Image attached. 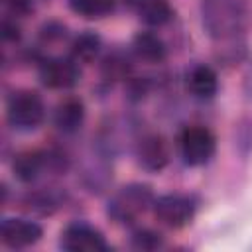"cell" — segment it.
<instances>
[{"label":"cell","mask_w":252,"mask_h":252,"mask_svg":"<svg viewBox=\"0 0 252 252\" xmlns=\"http://www.w3.org/2000/svg\"><path fill=\"white\" fill-rule=\"evenodd\" d=\"M248 0H199L201 26L217 43L242 37L248 24Z\"/></svg>","instance_id":"cell-1"},{"label":"cell","mask_w":252,"mask_h":252,"mask_svg":"<svg viewBox=\"0 0 252 252\" xmlns=\"http://www.w3.org/2000/svg\"><path fill=\"white\" fill-rule=\"evenodd\" d=\"M71 169V158L59 148L24 150L12 159V173L22 183H35L43 177H59Z\"/></svg>","instance_id":"cell-2"},{"label":"cell","mask_w":252,"mask_h":252,"mask_svg":"<svg viewBox=\"0 0 252 252\" xmlns=\"http://www.w3.org/2000/svg\"><path fill=\"white\" fill-rule=\"evenodd\" d=\"M154 187L142 181H132L118 187L106 201L104 213L116 224H132L146 215L154 205Z\"/></svg>","instance_id":"cell-3"},{"label":"cell","mask_w":252,"mask_h":252,"mask_svg":"<svg viewBox=\"0 0 252 252\" xmlns=\"http://www.w3.org/2000/svg\"><path fill=\"white\" fill-rule=\"evenodd\" d=\"M45 102L37 91L20 89L6 104V122L16 132H33L45 120Z\"/></svg>","instance_id":"cell-4"},{"label":"cell","mask_w":252,"mask_h":252,"mask_svg":"<svg viewBox=\"0 0 252 252\" xmlns=\"http://www.w3.org/2000/svg\"><path fill=\"white\" fill-rule=\"evenodd\" d=\"M152 213L159 224L171 230H179L193 222L197 215V203L191 195L185 193H163L156 195Z\"/></svg>","instance_id":"cell-5"},{"label":"cell","mask_w":252,"mask_h":252,"mask_svg":"<svg viewBox=\"0 0 252 252\" xmlns=\"http://www.w3.org/2000/svg\"><path fill=\"white\" fill-rule=\"evenodd\" d=\"M217 152V136L211 128L203 124H193L183 128L179 136V154L185 165L201 167L215 158Z\"/></svg>","instance_id":"cell-6"},{"label":"cell","mask_w":252,"mask_h":252,"mask_svg":"<svg viewBox=\"0 0 252 252\" xmlns=\"http://www.w3.org/2000/svg\"><path fill=\"white\" fill-rule=\"evenodd\" d=\"M79 65L81 63H77L71 55L45 57L37 65L39 83L51 91H71L81 83V77H83Z\"/></svg>","instance_id":"cell-7"},{"label":"cell","mask_w":252,"mask_h":252,"mask_svg":"<svg viewBox=\"0 0 252 252\" xmlns=\"http://www.w3.org/2000/svg\"><path fill=\"white\" fill-rule=\"evenodd\" d=\"M59 248L67 252H106L110 244L94 224L87 220H71L59 234Z\"/></svg>","instance_id":"cell-8"},{"label":"cell","mask_w":252,"mask_h":252,"mask_svg":"<svg viewBox=\"0 0 252 252\" xmlns=\"http://www.w3.org/2000/svg\"><path fill=\"white\" fill-rule=\"evenodd\" d=\"M134 158L140 169L148 173H159L169 165L171 150L165 136L158 132H148L138 138L134 146Z\"/></svg>","instance_id":"cell-9"},{"label":"cell","mask_w":252,"mask_h":252,"mask_svg":"<svg viewBox=\"0 0 252 252\" xmlns=\"http://www.w3.org/2000/svg\"><path fill=\"white\" fill-rule=\"evenodd\" d=\"M43 236V226L26 217H4L0 222V242L10 250L35 246Z\"/></svg>","instance_id":"cell-10"},{"label":"cell","mask_w":252,"mask_h":252,"mask_svg":"<svg viewBox=\"0 0 252 252\" xmlns=\"http://www.w3.org/2000/svg\"><path fill=\"white\" fill-rule=\"evenodd\" d=\"M67 199H69V195L61 187H57V185H39V187L28 189L22 195L20 205L30 215L51 217V215H55L57 211H61L65 207Z\"/></svg>","instance_id":"cell-11"},{"label":"cell","mask_w":252,"mask_h":252,"mask_svg":"<svg viewBox=\"0 0 252 252\" xmlns=\"http://www.w3.org/2000/svg\"><path fill=\"white\" fill-rule=\"evenodd\" d=\"M53 126L67 136L77 134L85 120H87V106L85 100L79 96H65L53 108Z\"/></svg>","instance_id":"cell-12"},{"label":"cell","mask_w":252,"mask_h":252,"mask_svg":"<svg viewBox=\"0 0 252 252\" xmlns=\"http://www.w3.org/2000/svg\"><path fill=\"white\" fill-rule=\"evenodd\" d=\"M130 51L134 53L136 59L150 63V65H158L167 59V43L154 30H142V32L134 33Z\"/></svg>","instance_id":"cell-13"},{"label":"cell","mask_w":252,"mask_h":252,"mask_svg":"<svg viewBox=\"0 0 252 252\" xmlns=\"http://www.w3.org/2000/svg\"><path fill=\"white\" fill-rule=\"evenodd\" d=\"M100 79L106 83H118L128 81L134 75V53L124 49H112L106 55H102L98 63Z\"/></svg>","instance_id":"cell-14"},{"label":"cell","mask_w":252,"mask_h":252,"mask_svg":"<svg viewBox=\"0 0 252 252\" xmlns=\"http://www.w3.org/2000/svg\"><path fill=\"white\" fill-rule=\"evenodd\" d=\"M187 89L197 100H211L219 93V75L207 63H197L187 71Z\"/></svg>","instance_id":"cell-15"},{"label":"cell","mask_w":252,"mask_h":252,"mask_svg":"<svg viewBox=\"0 0 252 252\" xmlns=\"http://www.w3.org/2000/svg\"><path fill=\"white\" fill-rule=\"evenodd\" d=\"M102 51V37L93 30H83L73 35L69 43V55L77 63H93Z\"/></svg>","instance_id":"cell-16"},{"label":"cell","mask_w":252,"mask_h":252,"mask_svg":"<svg viewBox=\"0 0 252 252\" xmlns=\"http://www.w3.org/2000/svg\"><path fill=\"white\" fill-rule=\"evenodd\" d=\"M136 12L148 28H161L169 24L175 16V8L169 0H144L136 8Z\"/></svg>","instance_id":"cell-17"},{"label":"cell","mask_w":252,"mask_h":252,"mask_svg":"<svg viewBox=\"0 0 252 252\" xmlns=\"http://www.w3.org/2000/svg\"><path fill=\"white\" fill-rule=\"evenodd\" d=\"M67 6L73 14L87 20H100L112 14L116 0H67Z\"/></svg>","instance_id":"cell-18"},{"label":"cell","mask_w":252,"mask_h":252,"mask_svg":"<svg viewBox=\"0 0 252 252\" xmlns=\"http://www.w3.org/2000/svg\"><path fill=\"white\" fill-rule=\"evenodd\" d=\"M128 246L132 250H138V252H154V250H159L163 246V236H161V232L148 228V226L136 228L130 232Z\"/></svg>","instance_id":"cell-19"},{"label":"cell","mask_w":252,"mask_h":252,"mask_svg":"<svg viewBox=\"0 0 252 252\" xmlns=\"http://www.w3.org/2000/svg\"><path fill=\"white\" fill-rule=\"evenodd\" d=\"M246 55H248V49H246V41H244V37H238V39H230V41H222V43H219L217 53H215L217 61L222 63V65H228V67H232V65L240 63V61H244Z\"/></svg>","instance_id":"cell-20"},{"label":"cell","mask_w":252,"mask_h":252,"mask_svg":"<svg viewBox=\"0 0 252 252\" xmlns=\"http://www.w3.org/2000/svg\"><path fill=\"white\" fill-rule=\"evenodd\" d=\"M37 37L43 45H55V43H61L69 37V28L59 20H47L39 26Z\"/></svg>","instance_id":"cell-21"},{"label":"cell","mask_w":252,"mask_h":252,"mask_svg":"<svg viewBox=\"0 0 252 252\" xmlns=\"http://www.w3.org/2000/svg\"><path fill=\"white\" fill-rule=\"evenodd\" d=\"M234 148L242 156H248L252 152V118H244L238 122L234 130Z\"/></svg>","instance_id":"cell-22"},{"label":"cell","mask_w":252,"mask_h":252,"mask_svg":"<svg viewBox=\"0 0 252 252\" xmlns=\"http://www.w3.org/2000/svg\"><path fill=\"white\" fill-rule=\"evenodd\" d=\"M124 93H126V98L130 102H140L150 93V79L148 77H136V75H132L126 81Z\"/></svg>","instance_id":"cell-23"},{"label":"cell","mask_w":252,"mask_h":252,"mask_svg":"<svg viewBox=\"0 0 252 252\" xmlns=\"http://www.w3.org/2000/svg\"><path fill=\"white\" fill-rule=\"evenodd\" d=\"M2 6L6 10V16L20 20V18H26L33 12L35 0H2Z\"/></svg>","instance_id":"cell-24"},{"label":"cell","mask_w":252,"mask_h":252,"mask_svg":"<svg viewBox=\"0 0 252 252\" xmlns=\"http://www.w3.org/2000/svg\"><path fill=\"white\" fill-rule=\"evenodd\" d=\"M0 35H2L4 43H20L22 28H20L18 20L12 18V16H4L2 18V26H0Z\"/></svg>","instance_id":"cell-25"},{"label":"cell","mask_w":252,"mask_h":252,"mask_svg":"<svg viewBox=\"0 0 252 252\" xmlns=\"http://www.w3.org/2000/svg\"><path fill=\"white\" fill-rule=\"evenodd\" d=\"M242 91H244L246 98H248V100H252V61H250V65H248V69H246V73H244Z\"/></svg>","instance_id":"cell-26"},{"label":"cell","mask_w":252,"mask_h":252,"mask_svg":"<svg viewBox=\"0 0 252 252\" xmlns=\"http://www.w3.org/2000/svg\"><path fill=\"white\" fill-rule=\"evenodd\" d=\"M124 2H126V4L130 6V8H138V6H140V4L144 2V0H124Z\"/></svg>","instance_id":"cell-27"}]
</instances>
